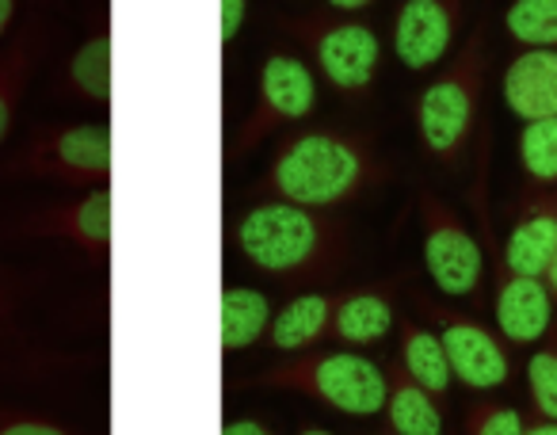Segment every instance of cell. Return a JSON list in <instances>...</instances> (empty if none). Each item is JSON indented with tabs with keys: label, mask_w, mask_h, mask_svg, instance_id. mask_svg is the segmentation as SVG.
Instances as JSON below:
<instances>
[{
	"label": "cell",
	"mask_w": 557,
	"mask_h": 435,
	"mask_svg": "<svg viewBox=\"0 0 557 435\" xmlns=\"http://www.w3.org/2000/svg\"><path fill=\"white\" fill-rule=\"evenodd\" d=\"M504 32L523 50H557V0H516V4H508Z\"/></svg>",
	"instance_id": "603a6c76"
},
{
	"label": "cell",
	"mask_w": 557,
	"mask_h": 435,
	"mask_svg": "<svg viewBox=\"0 0 557 435\" xmlns=\"http://www.w3.org/2000/svg\"><path fill=\"white\" fill-rule=\"evenodd\" d=\"M397 363L405 366L412 382L428 389L432 397L447 401L450 386H455V371H450V359L443 351V340L428 321L401 318L397 325Z\"/></svg>",
	"instance_id": "ac0fdd59"
},
{
	"label": "cell",
	"mask_w": 557,
	"mask_h": 435,
	"mask_svg": "<svg viewBox=\"0 0 557 435\" xmlns=\"http://www.w3.org/2000/svg\"><path fill=\"white\" fill-rule=\"evenodd\" d=\"M374 435H382V432H374Z\"/></svg>",
	"instance_id": "e575fe53"
},
{
	"label": "cell",
	"mask_w": 557,
	"mask_h": 435,
	"mask_svg": "<svg viewBox=\"0 0 557 435\" xmlns=\"http://www.w3.org/2000/svg\"><path fill=\"white\" fill-rule=\"evenodd\" d=\"M546 287H549V295H554V302H557V252H554V260H549V272H546Z\"/></svg>",
	"instance_id": "d6a6232c"
},
{
	"label": "cell",
	"mask_w": 557,
	"mask_h": 435,
	"mask_svg": "<svg viewBox=\"0 0 557 435\" xmlns=\"http://www.w3.org/2000/svg\"><path fill=\"white\" fill-rule=\"evenodd\" d=\"M394 179L374 141L356 130L313 126L287 134L271 153L263 176L252 184V199L295 202L306 210H333L379 191Z\"/></svg>",
	"instance_id": "6da1fadb"
},
{
	"label": "cell",
	"mask_w": 557,
	"mask_h": 435,
	"mask_svg": "<svg viewBox=\"0 0 557 435\" xmlns=\"http://www.w3.org/2000/svg\"><path fill=\"white\" fill-rule=\"evenodd\" d=\"M397 325H401V313H397L394 287L389 283H371V287L348 290V295L336 298L333 340L344 344V348L382 344Z\"/></svg>",
	"instance_id": "9a60e30c"
},
{
	"label": "cell",
	"mask_w": 557,
	"mask_h": 435,
	"mask_svg": "<svg viewBox=\"0 0 557 435\" xmlns=\"http://www.w3.org/2000/svg\"><path fill=\"white\" fill-rule=\"evenodd\" d=\"M218 12H222V54H230L240 27H245V20H248V4L245 0H222Z\"/></svg>",
	"instance_id": "83f0119b"
},
{
	"label": "cell",
	"mask_w": 557,
	"mask_h": 435,
	"mask_svg": "<svg viewBox=\"0 0 557 435\" xmlns=\"http://www.w3.org/2000/svg\"><path fill=\"white\" fill-rule=\"evenodd\" d=\"M420 257H424L428 283L450 302H485V245L473 226L450 207L443 195L420 191Z\"/></svg>",
	"instance_id": "8992f818"
},
{
	"label": "cell",
	"mask_w": 557,
	"mask_h": 435,
	"mask_svg": "<svg viewBox=\"0 0 557 435\" xmlns=\"http://www.w3.org/2000/svg\"><path fill=\"white\" fill-rule=\"evenodd\" d=\"M371 4L367 0H333L329 4V12H336V16H359V12H367Z\"/></svg>",
	"instance_id": "f546056e"
},
{
	"label": "cell",
	"mask_w": 557,
	"mask_h": 435,
	"mask_svg": "<svg viewBox=\"0 0 557 435\" xmlns=\"http://www.w3.org/2000/svg\"><path fill=\"white\" fill-rule=\"evenodd\" d=\"M58 92L65 100L92 103V108H108L111 103V24L100 20L92 35L70 54L58 80Z\"/></svg>",
	"instance_id": "d6986e66"
},
{
	"label": "cell",
	"mask_w": 557,
	"mask_h": 435,
	"mask_svg": "<svg viewBox=\"0 0 557 435\" xmlns=\"http://www.w3.org/2000/svg\"><path fill=\"white\" fill-rule=\"evenodd\" d=\"M466 435H523L527 420L516 405L504 401H473L462 420Z\"/></svg>",
	"instance_id": "d4e9b609"
},
{
	"label": "cell",
	"mask_w": 557,
	"mask_h": 435,
	"mask_svg": "<svg viewBox=\"0 0 557 435\" xmlns=\"http://www.w3.org/2000/svg\"><path fill=\"white\" fill-rule=\"evenodd\" d=\"M554 295L546 279L534 275H516L493 260V321L496 333L516 348H531L549 336L554 321Z\"/></svg>",
	"instance_id": "7c38bea8"
},
{
	"label": "cell",
	"mask_w": 557,
	"mask_h": 435,
	"mask_svg": "<svg viewBox=\"0 0 557 435\" xmlns=\"http://www.w3.org/2000/svg\"><path fill=\"white\" fill-rule=\"evenodd\" d=\"M222 435H278L275 427H268L263 420L256 417H233L222 424Z\"/></svg>",
	"instance_id": "f1b7e54d"
},
{
	"label": "cell",
	"mask_w": 557,
	"mask_h": 435,
	"mask_svg": "<svg viewBox=\"0 0 557 435\" xmlns=\"http://www.w3.org/2000/svg\"><path fill=\"white\" fill-rule=\"evenodd\" d=\"M16 306H20V279L0 268V344L9 340L12 325H16Z\"/></svg>",
	"instance_id": "4316f807"
},
{
	"label": "cell",
	"mask_w": 557,
	"mask_h": 435,
	"mask_svg": "<svg viewBox=\"0 0 557 435\" xmlns=\"http://www.w3.org/2000/svg\"><path fill=\"white\" fill-rule=\"evenodd\" d=\"M523 435H557V420H534V424H527Z\"/></svg>",
	"instance_id": "1f68e13d"
},
{
	"label": "cell",
	"mask_w": 557,
	"mask_h": 435,
	"mask_svg": "<svg viewBox=\"0 0 557 435\" xmlns=\"http://www.w3.org/2000/svg\"><path fill=\"white\" fill-rule=\"evenodd\" d=\"M466 20L462 0H405L394 12V58L401 70L428 73L450 54Z\"/></svg>",
	"instance_id": "8fae6325"
},
{
	"label": "cell",
	"mask_w": 557,
	"mask_h": 435,
	"mask_svg": "<svg viewBox=\"0 0 557 435\" xmlns=\"http://www.w3.org/2000/svg\"><path fill=\"white\" fill-rule=\"evenodd\" d=\"M16 12H20V4H16V0H0V39H4V35H9L12 20H16Z\"/></svg>",
	"instance_id": "4dcf8cb0"
},
{
	"label": "cell",
	"mask_w": 557,
	"mask_h": 435,
	"mask_svg": "<svg viewBox=\"0 0 557 435\" xmlns=\"http://www.w3.org/2000/svg\"><path fill=\"white\" fill-rule=\"evenodd\" d=\"M519 169L534 191L557 187V115L519 130Z\"/></svg>",
	"instance_id": "7402d4cb"
},
{
	"label": "cell",
	"mask_w": 557,
	"mask_h": 435,
	"mask_svg": "<svg viewBox=\"0 0 557 435\" xmlns=\"http://www.w3.org/2000/svg\"><path fill=\"white\" fill-rule=\"evenodd\" d=\"M412 302L424 313L428 325L440 333L443 351L450 359V371H455V382H462L473 394H493V389L508 386L516 363H511L508 340L496 328H488L473 313H462L455 306L440 302V298L420 295V290H412Z\"/></svg>",
	"instance_id": "9c48e42d"
},
{
	"label": "cell",
	"mask_w": 557,
	"mask_h": 435,
	"mask_svg": "<svg viewBox=\"0 0 557 435\" xmlns=\"http://www.w3.org/2000/svg\"><path fill=\"white\" fill-rule=\"evenodd\" d=\"M225 237L245 264L283 283L325 279L344 272L351 257V237L341 217L278 199H252L230 217Z\"/></svg>",
	"instance_id": "7a4b0ae2"
},
{
	"label": "cell",
	"mask_w": 557,
	"mask_h": 435,
	"mask_svg": "<svg viewBox=\"0 0 557 435\" xmlns=\"http://www.w3.org/2000/svg\"><path fill=\"white\" fill-rule=\"evenodd\" d=\"M295 435H336L333 427H321V424H306V427H298Z\"/></svg>",
	"instance_id": "836d02e7"
},
{
	"label": "cell",
	"mask_w": 557,
	"mask_h": 435,
	"mask_svg": "<svg viewBox=\"0 0 557 435\" xmlns=\"http://www.w3.org/2000/svg\"><path fill=\"white\" fill-rule=\"evenodd\" d=\"M263 389H287L302 394L341 417L371 420L386 412L389 378L386 366L367 359L363 351L351 348H329V351H306L287 363H275L256 378Z\"/></svg>",
	"instance_id": "277c9868"
},
{
	"label": "cell",
	"mask_w": 557,
	"mask_h": 435,
	"mask_svg": "<svg viewBox=\"0 0 557 435\" xmlns=\"http://www.w3.org/2000/svg\"><path fill=\"white\" fill-rule=\"evenodd\" d=\"M47 42H50L47 39V20L32 16L24 32H20L16 39L4 47V54H0V141L12 134L20 100H24L35 70H39L42 54H47Z\"/></svg>",
	"instance_id": "e0dca14e"
},
{
	"label": "cell",
	"mask_w": 557,
	"mask_h": 435,
	"mask_svg": "<svg viewBox=\"0 0 557 435\" xmlns=\"http://www.w3.org/2000/svg\"><path fill=\"white\" fill-rule=\"evenodd\" d=\"M336 290H302L290 302H283L271 318L268 344L283 356H306L318 351L333 336V313H336Z\"/></svg>",
	"instance_id": "2e32d148"
},
{
	"label": "cell",
	"mask_w": 557,
	"mask_h": 435,
	"mask_svg": "<svg viewBox=\"0 0 557 435\" xmlns=\"http://www.w3.org/2000/svg\"><path fill=\"white\" fill-rule=\"evenodd\" d=\"M271 318H275V306L268 290L240 287V283L222 287V356H237L268 340Z\"/></svg>",
	"instance_id": "44dd1931"
},
{
	"label": "cell",
	"mask_w": 557,
	"mask_h": 435,
	"mask_svg": "<svg viewBox=\"0 0 557 435\" xmlns=\"http://www.w3.org/2000/svg\"><path fill=\"white\" fill-rule=\"evenodd\" d=\"M488 249H493L496 264H504L508 272L546 279L549 260H554V252H557V187L527 195L523 207L511 217L504 245L496 249V245L488 241Z\"/></svg>",
	"instance_id": "4fadbf2b"
},
{
	"label": "cell",
	"mask_w": 557,
	"mask_h": 435,
	"mask_svg": "<svg viewBox=\"0 0 557 435\" xmlns=\"http://www.w3.org/2000/svg\"><path fill=\"white\" fill-rule=\"evenodd\" d=\"M318 100H321V88L310 58L295 54V50H271L260 65V77H256L252 111H248V119L233 134L225 161L230 164L245 161L271 134L306 123L318 111Z\"/></svg>",
	"instance_id": "52a82bcc"
},
{
	"label": "cell",
	"mask_w": 557,
	"mask_h": 435,
	"mask_svg": "<svg viewBox=\"0 0 557 435\" xmlns=\"http://www.w3.org/2000/svg\"><path fill=\"white\" fill-rule=\"evenodd\" d=\"M527 397L539 420H557V325L527 359Z\"/></svg>",
	"instance_id": "cb8c5ba5"
},
{
	"label": "cell",
	"mask_w": 557,
	"mask_h": 435,
	"mask_svg": "<svg viewBox=\"0 0 557 435\" xmlns=\"http://www.w3.org/2000/svg\"><path fill=\"white\" fill-rule=\"evenodd\" d=\"M488 80V35L485 24L470 32L455 58L420 88L412 103L420 149L443 169H462L481 126V100Z\"/></svg>",
	"instance_id": "3957f363"
},
{
	"label": "cell",
	"mask_w": 557,
	"mask_h": 435,
	"mask_svg": "<svg viewBox=\"0 0 557 435\" xmlns=\"http://www.w3.org/2000/svg\"><path fill=\"white\" fill-rule=\"evenodd\" d=\"M278 27L310 54V65L336 96L367 100L382 70V39L363 16L306 12L278 20Z\"/></svg>",
	"instance_id": "5b68a950"
},
{
	"label": "cell",
	"mask_w": 557,
	"mask_h": 435,
	"mask_svg": "<svg viewBox=\"0 0 557 435\" xmlns=\"http://www.w3.org/2000/svg\"><path fill=\"white\" fill-rule=\"evenodd\" d=\"M12 234L47 237V241H70L88 257H108L111 249V187H92L70 202H50L12 222Z\"/></svg>",
	"instance_id": "30bf717a"
},
{
	"label": "cell",
	"mask_w": 557,
	"mask_h": 435,
	"mask_svg": "<svg viewBox=\"0 0 557 435\" xmlns=\"http://www.w3.org/2000/svg\"><path fill=\"white\" fill-rule=\"evenodd\" d=\"M504 108L527 123L557 115V50H519L500 77Z\"/></svg>",
	"instance_id": "5bb4252c"
},
{
	"label": "cell",
	"mask_w": 557,
	"mask_h": 435,
	"mask_svg": "<svg viewBox=\"0 0 557 435\" xmlns=\"http://www.w3.org/2000/svg\"><path fill=\"white\" fill-rule=\"evenodd\" d=\"M0 435H85V432H77V427L62 424L54 417H42V412L0 405Z\"/></svg>",
	"instance_id": "484cf974"
},
{
	"label": "cell",
	"mask_w": 557,
	"mask_h": 435,
	"mask_svg": "<svg viewBox=\"0 0 557 435\" xmlns=\"http://www.w3.org/2000/svg\"><path fill=\"white\" fill-rule=\"evenodd\" d=\"M0 176L58 179V184H77L85 191L103 187L111 176V126L108 123L42 126L0 169Z\"/></svg>",
	"instance_id": "ba28073f"
},
{
	"label": "cell",
	"mask_w": 557,
	"mask_h": 435,
	"mask_svg": "<svg viewBox=\"0 0 557 435\" xmlns=\"http://www.w3.org/2000/svg\"><path fill=\"white\" fill-rule=\"evenodd\" d=\"M389 394H386V424L389 435H447V417H443V401L428 394L420 382L405 374V366L386 363Z\"/></svg>",
	"instance_id": "ffe728a7"
}]
</instances>
